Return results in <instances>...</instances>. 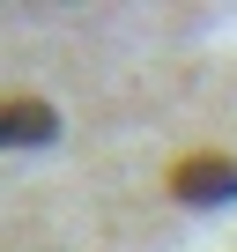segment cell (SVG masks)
<instances>
[{"mask_svg":"<svg viewBox=\"0 0 237 252\" xmlns=\"http://www.w3.org/2000/svg\"><path fill=\"white\" fill-rule=\"evenodd\" d=\"M171 200H185V208H222V200H237V156H222V149L178 156V163H171Z\"/></svg>","mask_w":237,"mask_h":252,"instance_id":"6da1fadb","label":"cell"},{"mask_svg":"<svg viewBox=\"0 0 237 252\" xmlns=\"http://www.w3.org/2000/svg\"><path fill=\"white\" fill-rule=\"evenodd\" d=\"M0 119H8V141H15V149H37V141L59 134V111H52L45 96H8V111H0Z\"/></svg>","mask_w":237,"mask_h":252,"instance_id":"7a4b0ae2","label":"cell"}]
</instances>
